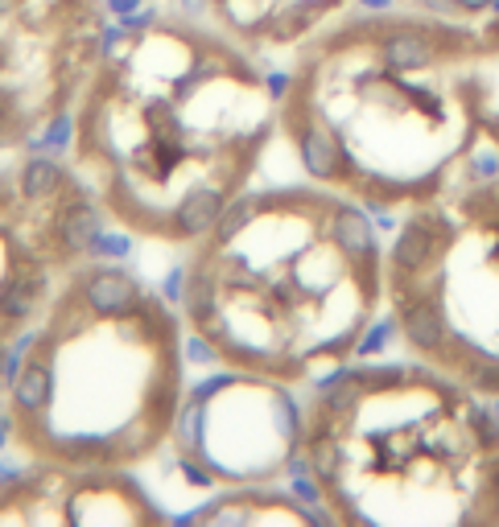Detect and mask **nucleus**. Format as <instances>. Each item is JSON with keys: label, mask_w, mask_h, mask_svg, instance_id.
Instances as JSON below:
<instances>
[{"label": "nucleus", "mask_w": 499, "mask_h": 527, "mask_svg": "<svg viewBox=\"0 0 499 527\" xmlns=\"http://www.w3.org/2000/svg\"><path fill=\"white\" fill-rule=\"evenodd\" d=\"M281 140L269 58L203 13L108 29L66 112V165L104 227L153 248L203 239Z\"/></svg>", "instance_id": "obj_1"}, {"label": "nucleus", "mask_w": 499, "mask_h": 527, "mask_svg": "<svg viewBox=\"0 0 499 527\" xmlns=\"http://www.w3.org/2000/svg\"><path fill=\"white\" fill-rule=\"evenodd\" d=\"M281 145L302 178L372 215L438 198L479 161L475 21L421 5L347 9L289 50Z\"/></svg>", "instance_id": "obj_2"}, {"label": "nucleus", "mask_w": 499, "mask_h": 527, "mask_svg": "<svg viewBox=\"0 0 499 527\" xmlns=\"http://www.w3.org/2000/svg\"><path fill=\"white\" fill-rule=\"evenodd\" d=\"M178 313L215 371L314 388L355 363L388 318L376 215L314 182L248 190L186 248Z\"/></svg>", "instance_id": "obj_3"}, {"label": "nucleus", "mask_w": 499, "mask_h": 527, "mask_svg": "<svg viewBox=\"0 0 499 527\" xmlns=\"http://www.w3.org/2000/svg\"><path fill=\"white\" fill-rule=\"evenodd\" d=\"M178 301L128 260L87 256L25 334L0 408L17 462L141 470L174 441L190 392Z\"/></svg>", "instance_id": "obj_4"}, {"label": "nucleus", "mask_w": 499, "mask_h": 527, "mask_svg": "<svg viewBox=\"0 0 499 527\" xmlns=\"http://www.w3.org/2000/svg\"><path fill=\"white\" fill-rule=\"evenodd\" d=\"M297 474L335 527H499V404L413 355L302 400Z\"/></svg>", "instance_id": "obj_5"}, {"label": "nucleus", "mask_w": 499, "mask_h": 527, "mask_svg": "<svg viewBox=\"0 0 499 527\" xmlns=\"http://www.w3.org/2000/svg\"><path fill=\"white\" fill-rule=\"evenodd\" d=\"M384 322L405 355L499 404V165L396 215Z\"/></svg>", "instance_id": "obj_6"}, {"label": "nucleus", "mask_w": 499, "mask_h": 527, "mask_svg": "<svg viewBox=\"0 0 499 527\" xmlns=\"http://www.w3.org/2000/svg\"><path fill=\"white\" fill-rule=\"evenodd\" d=\"M104 231L66 157L0 153V408L25 334L62 276L99 252Z\"/></svg>", "instance_id": "obj_7"}, {"label": "nucleus", "mask_w": 499, "mask_h": 527, "mask_svg": "<svg viewBox=\"0 0 499 527\" xmlns=\"http://www.w3.org/2000/svg\"><path fill=\"white\" fill-rule=\"evenodd\" d=\"M170 449L182 478L207 490L285 482L297 474L302 449L297 388L219 371L186 392Z\"/></svg>", "instance_id": "obj_8"}, {"label": "nucleus", "mask_w": 499, "mask_h": 527, "mask_svg": "<svg viewBox=\"0 0 499 527\" xmlns=\"http://www.w3.org/2000/svg\"><path fill=\"white\" fill-rule=\"evenodd\" d=\"M104 38L108 0H0V153L66 124Z\"/></svg>", "instance_id": "obj_9"}, {"label": "nucleus", "mask_w": 499, "mask_h": 527, "mask_svg": "<svg viewBox=\"0 0 499 527\" xmlns=\"http://www.w3.org/2000/svg\"><path fill=\"white\" fill-rule=\"evenodd\" d=\"M170 523L137 470L17 462L0 474V527H157Z\"/></svg>", "instance_id": "obj_10"}, {"label": "nucleus", "mask_w": 499, "mask_h": 527, "mask_svg": "<svg viewBox=\"0 0 499 527\" xmlns=\"http://www.w3.org/2000/svg\"><path fill=\"white\" fill-rule=\"evenodd\" d=\"M351 5L355 0H198V13L256 54L273 58L297 50L310 33L343 17Z\"/></svg>", "instance_id": "obj_11"}, {"label": "nucleus", "mask_w": 499, "mask_h": 527, "mask_svg": "<svg viewBox=\"0 0 499 527\" xmlns=\"http://www.w3.org/2000/svg\"><path fill=\"white\" fill-rule=\"evenodd\" d=\"M190 523H215V527H306L322 523L318 507L302 495L285 490V482L264 486H231L211 490V499L186 515Z\"/></svg>", "instance_id": "obj_12"}, {"label": "nucleus", "mask_w": 499, "mask_h": 527, "mask_svg": "<svg viewBox=\"0 0 499 527\" xmlns=\"http://www.w3.org/2000/svg\"><path fill=\"white\" fill-rule=\"evenodd\" d=\"M475 116L499 165V9L475 21Z\"/></svg>", "instance_id": "obj_13"}, {"label": "nucleus", "mask_w": 499, "mask_h": 527, "mask_svg": "<svg viewBox=\"0 0 499 527\" xmlns=\"http://www.w3.org/2000/svg\"><path fill=\"white\" fill-rule=\"evenodd\" d=\"M405 5H421V9H434V13H450V17L479 21V17H487V13L499 9V0H405Z\"/></svg>", "instance_id": "obj_14"}, {"label": "nucleus", "mask_w": 499, "mask_h": 527, "mask_svg": "<svg viewBox=\"0 0 499 527\" xmlns=\"http://www.w3.org/2000/svg\"><path fill=\"white\" fill-rule=\"evenodd\" d=\"M145 5H165V0H145Z\"/></svg>", "instance_id": "obj_15"}]
</instances>
